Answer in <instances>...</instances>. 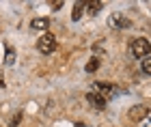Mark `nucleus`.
<instances>
[{
  "instance_id": "16",
  "label": "nucleus",
  "mask_w": 151,
  "mask_h": 127,
  "mask_svg": "<svg viewBox=\"0 0 151 127\" xmlns=\"http://www.w3.org/2000/svg\"><path fill=\"white\" fill-rule=\"evenodd\" d=\"M76 127H86V125H84V123H78V125H76Z\"/></svg>"
},
{
  "instance_id": "6",
  "label": "nucleus",
  "mask_w": 151,
  "mask_h": 127,
  "mask_svg": "<svg viewBox=\"0 0 151 127\" xmlns=\"http://www.w3.org/2000/svg\"><path fill=\"white\" fill-rule=\"evenodd\" d=\"M129 116H132L134 121H140V118L147 116V108H145V106H134V108L129 110Z\"/></svg>"
},
{
  "instance_id": "13",
  "label": "nucleus",
  "mask_w": 151,
  "mask_h": 127,
  "mask_svg": "<svg viewBox=\"0 0 151 127\" xmlns=\"http://www.w3.org/2000/svg\"><path fill=\"white\" fill-rule=\"evenodd\" d=\"M19 121H22V110H19V112H15V116H13V121H11V127H15Z\"/></svg>"
},
{
  "instance_id": "4",
  "label": "nucleus",
  "mask_w": 151,
  "mask_h": 127,
  "mask_svg": "<svg viewBox=\"0 0 151 127\" xmlns=\"http://www.w3.org/2000/svg\"><path fill=\"white\" fill-rule=\"evenodd\" d=\"M86 99H88V103H91L93 108H97V110H104L106 108V99L99 97L97 93H86Z\"/></svg>"
},
{
  "instance_id": "5",
  "label": "nucleus",
  "mask_w": 151,
  "mask_h": 127,
  "mask_svg": "<svg viewBox=\"0 0 151 127\" xmlns=\"http://www.w3.org/2000/svg\"><path fill=\"white\" fill-rule=\"evenodd\" d=\"M95 91H97V95L99 97H110L112 95V84H108V82H95Z\"/></svg>"
},
{
  "instance_id": "12",
  "label": "nucleus",
  "mask_w": 151,
  "mask_h": 127,
  "mask_svg": "<svg viewBox=\"0 0 151 127\" xmlns=\"http://www.w3.org/2000/svg\"><path fill=\"white\" fill-rule=\"evenodd\" d=\"M142 71H145L147 73V76H151V56H145V58H142Z\"/></svg>"
},
{
  "instance_id": "8",
  "label": "nucleus",
  "mask_w": 151,
  "mask_h": 127,
  "mask_svg": "<svg viewBox=\"0 0 151 127\" xmlns=\"http://www.w3.org/2000/svg\"><path fill=\"white\" fill-rule=\"evenodd\" d=\"M84 4L86 2H76L73 4V11H71V19H73V22H78V19L82 17V13H84Z\"/></svg>"
},
{
  "instance_id": "3",
  "label": "nucleus",
  "mask_w": 151,
  "mask_h": 127,
  "mask_svg": "<svg viewBox=\"0 0 151 127\" xmlns=\"http://www.w3.org/2000/svg\"><path fill=\"white\" fill-rule=\"evenodd\" d=\"M108 26H112V28H129V19H125L121 15V13H114V15L108 17Z\"/></svg>"
},
{
  "instance_id": "14",
  "label": "nucleus",
  "mask_w": 151,
  "mask_h": 127,
  "mask_svg": "<svg viewBox=\"0 0 151 127\" xmlns=\"http://www.w3.org/2000/svg\"><path fill=\"white\" fill-rule=\"evenodd\" d=\"M52 6H54V11H58L60 6H63V0H54V2H52Z\"/></svg>"
},
{
  "instance_id": "10",
  "label": "nucleus",
  "mask_w": 151,
  "mask_h": 127,
  "mask_svg": "<svg viewBox=\"0 0 151 127\" xmlns=\"http://www.w3.org/2000/svg\"><path fill=\"white\" fill-rule=\"evenodd\" d=\"M15 63V50L6 45V54H4V65H13Z\"/></svg>"
},
{
  "instance_id": "2",
  "label": "nucleus",
  "mask_w": 151,
  "mask_h": 127,
  "mask_svg": "<svg viewBox=\"0 0 151 127\" xmlns=\"http://www.w3.org/2000/svg\"><path fill=\"white\" fill-rule=\"evenodd\" d=\"M37 50L41 52V54H52V52L56 50V39H54V35L45 32V35L37 41Z\"/></svg>"
},
{
  "instance_id": "15",
  "label": "nucleus",
  "mask_w": 151,
  "mask_h": 127,
  "mask_svg": "<svg viewBox=\"0 0 151 127\" xmlns=\"http://www.w3.org/2000/svg\"><path fill=\"white\" fill-rule=\"evenodd\" d=\"M0 88H4V76H2V71H0Z\"/></svg>"
},
{
  "instance_id": "1",
  "label": "nucleus",
  "mask_w": 151,
  "mask_h": 127,
  "mask_svg": "<svg viewBox=\"0 0 151 127\" xmlns=\"http://www.w3.org/2000/svg\"><path fill=\"white\" fill-rule=\"evenodd\" d=\"M149 52H151V43L145 37H138L132 41V54L136 58H145V56H149Z\"/></svg>"
},
{
  "instance_id": "11",
  "label": "nucleus",
  "mask_w": 151,
  "mask_h": 127,
  "mask_svg": "<svg viewBox=\"0 0 151 127\" xmlns=\"http://www.w3.org/2000/svg\"><path fill=\"white\" fill-rule=\"evenodd\" d=\"M84 6H88V13H91V15H97L99 9H101L104 4H101V2H88V4H84Z\"/></svg>"
},
{
  "instance_id": "7",
  "label": "nucleus",
  "mask_w": 151,
  "mask_h": 127,
  "mask_svg": "<svg viewBox=\"0 0 151 127\" xmlns=\"http://www.w3.org/2000/svg\"><path fill=\"white\" fill-rule=\"evenodd\" d=\"M30 26H32L35 30H47V26H50V19H47V17H35V19L30 22Z\"/></svg>"
},
{
  "instance_id": "9",
  "label": "nucleus",
  "mask_w": 151,
  "mask_h": 127,
  "mask_svg": "<svg viewBox=\"0 0 151 127\" xmlns=\"http://www.w3.org/2000/svg\"><path fill=\"white\" fill-rule=\"evenodd\" d=\"M99 65H101V63H99V58H91V61L84 65V71H86V73H95V71L99 69Z\"/></svg>"
}]
</instances>
